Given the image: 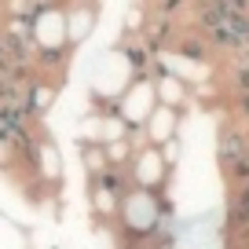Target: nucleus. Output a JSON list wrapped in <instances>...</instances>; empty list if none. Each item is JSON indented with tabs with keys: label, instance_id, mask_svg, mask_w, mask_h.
Returning a JSON list of instances; mask_svg holds the SVG:
<instances>
[{
	"label": "nucleus",
	"instance_id": "nucleus-1",
	"mask_svg": "<svg viewBox=\"0 0 249 249\" xmlns=\"http://www.w3.org/2000/svg\"><path fill=\"white\" fill-rule=\"evenodd\" d=\"M216 158H220V169L231 172L242 158H249V132H242V128H224L220 147H216Z\"/></svg>",
	"mask_w": 249,
	"mask_h": 249
},
{
	"label": "nucleus",
	"instance_id": "nucleus-2",
	"mask_svg": "<svg viewBox=\"0 0 249 249\" xmlns=\"http://www.w3.org/2000/svg\"><path fill=\"white\" fill-rule=\"evenodd\" d=\"M227 227L231 231H249V183L238 187L227 202Z\"/></svg>",
	"mask_w": 249,
	"mask_h": 249
},
{
	"label": "nucleus",
	"instance_id": "nucleus-3",
	"mask_svg": "<svg viewBox=\"0 0 249 249\" xmlns=\"http://www.w3.org/2000/svg\"><path fill=\"white\" fill-rule=\"evenodd\" d=\"M48 103H52V88L48 85H26V95H22V107H26V114L30 117H40L48 110Z\"/></svg>",
	"mask_w": 249,
	"mask_h": 249
},
{
	"label": "nucleus",
	"instance_id": "nucleus-4",
	"mask_svg": "<svg viewBox=\"0 0 249 249\" xmlns=\"http://www.w3.org/2000/svg\"><path fill=\"white\" fill-rule=\"evenodd\" d=\"M179 52H183L187 59H195V62L209 59V44H205V37H183V40H179Z\"/></svg>",
	"mask_w": 249,
	"mask_h": 249
},
{
	"label": "nucleus",
	"instance_id": "nucleus-5",
	"mask_svg": "<svg viewBox=\"0 0 249 249\" xmlns=\"http://www.w3.org/2000/svg\"><path fill=\"white\" fill-rule=\"evenodd\" d=\"M37 62L44 66V70H55V66H62V59H66V48H37Z\"/></svg>",
	"mask_w": 249,
	"mask_h": 249
},
{
	"label": "nucleus",
	"instance_id": "nucleus-6",
	"mask_svg": "<svg viewBox=\"0 0 249 249\" xmlns=\"http://www.w3.org/2000/svg\"><path fill=\"white\" fill-rule=\"evenodd\" d=\"M227 179H231L234 187H246V183H249V158H242V161L227 172Z\"/></svg>",
	"mask_w": 249,
	"mask_h": 249
},
{
	"label": "nucleus",
	"instance_id": "nucleus-7",
	"mask_svg": "<svg viewBox=\"0 0 249 249\" xmlns=\"http://www.w3.org/2000/svg\"><path fill=\"white\" fill-rule=\"evenodd\" d=\"M176 8H183V0H158V15L161 18H172Z\"/></svg>",
	"mask_w": 249,
	"mask_h": 249
},
{
	"label": "nucleus",
	"instance_id": "nucleus-8",
	"mask_svg": "<svg viewBox=\"0 0 249 249\" xmlns=\"http://www.w3.org/2000/svg\"><path fill=\"white\" fill-rule=\"evenodd\" d=\"M128 59H132V66H136V70H143V62H147V55H143L140 48H128Z\"/></svg>",
	"mask_w": 249,
	"mask_h": 249
}]
</instances>
